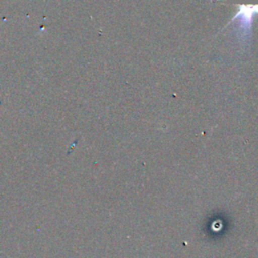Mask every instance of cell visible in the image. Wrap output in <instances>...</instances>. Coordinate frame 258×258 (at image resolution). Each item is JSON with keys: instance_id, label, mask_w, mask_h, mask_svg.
Returning a JSON list of instances; mask_svg holds the SVG:
<instances>
[{"instance_id": "1", "label": "cell", "mask_w": 258, "mask_h": 258, "mask_svg": "<svg viewBox=\"0 0 258 258\" xmlns=\"http://www.w3.org/2000/svg\"><path fill=\"white\" fill-rule=\"evenodd\" d=\"M258 14V4H238V11L226 24V28L234 20L239 19V26L242 33V39L249 38L254 15Z\"/></svg>"}]
</instances>
